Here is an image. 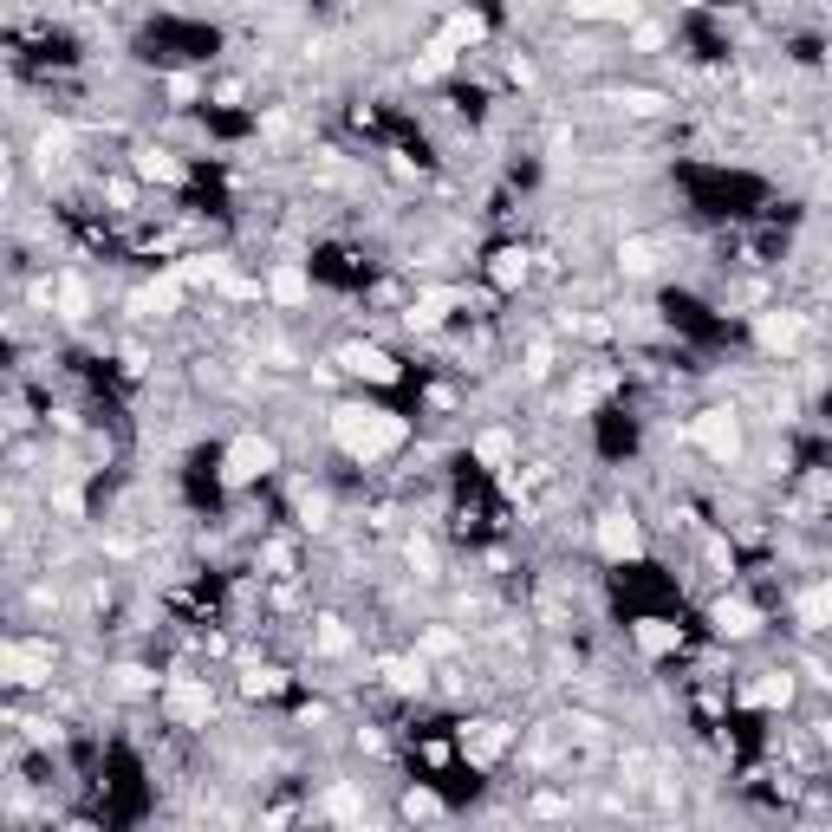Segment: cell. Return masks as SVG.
Wrapping results in <instances>:
<instances>
[{
	"instance_id": "obj_1",
	"label": "cell",
	"mask_w": 832,
	"mask_h": 832,
	"mask_svg": "<svg viewBox=\"0 0 832 832\" xmlns=\"http://www.w3.org/2000/svg\"><path fill=\"white\" fill-rule=\"evenodd\" d=\"M332 436H338V449H351V455H384V449L404 443V416L345 404V410H332Z\"/></svg>"
},
{
	"instance_id": "obj_7",
	"label": "cell",
	"mask_w": 832,
	"mask_h": 832,
	"mask_svg": "<svg viewBox=\"0 0 832 832\" xmlns=\"http://www.w3.org/2000/svg\"><path fill=\"white\" fill-rule=\"evenodd\" d=\"M170 716L176 722H202L209 716V690L202 683H170Z\"/></svg>"
},
{
	"instance_id": "obj_9",
	"label": "cell",
	"mask_w": 832,
	"mask_h": 832,
	"mask_svg": "<svg viewBox=\"0 0 832 832\" xmlns=\"http://www.w3.org/2000/svg\"><path fill=\"white\" fill-rule=\"evenodd\" d=\"M716 631H722V638H748V631H755V605L722 599V605H716Z\"/></svg>"
},
{
	"instance_id": "obj_15",
	"label": "cell",
	"mask_w": 832,
	"mask_h": 832,
	"mask_svg": "<svg viewBox=\"0 0 832 832\" xmlns=\"http://www.w3.org/2000/svg\"><path fill=\"white\" fill-rule=\"evenodd\" d=\"M787 696H794V683H787V677H761L755 690H748V702H761V709H774V702H787Z\"/></svg>"
},
{
	"instance_id": "obj_18",
	"label": "cell",
	"mask_w": 832,
	"mask_h": 832,
	"mask_svg": "<svg viewBox=\"0 0 832 832\" xmlns=\"http://www.w3.org/2000/svg\"><path fill=\"white\" fill-rule=\"evenodd\" d=\"M137 170H143V176H156V182H170V176H176V163H170V156H156V150H150V156H137Z\"/></svg>"
},
{
	"instance_id": "obj_21",
	"label": "cell",
	"mask_w": 832,
	"mask_h": 832,
	"mask_svg": "<svg viewBox=\"0 0 832 832\" xmlns=\"http://www.w3.org/2000/svg\"><path fill=\"white\" fill-rule=\"evenodd\" d=\"M579 14H631V0H573Z\"/></svg>"
},
{
	"instance_id": "obj_24",
	"label": "cell",
	"mask_w": 832,
	"mask_h": 832,
	"mask_svg": "<svg viewBox=\"0 0 832 832\" xmlns=\"http://www.w3.org/2000/svg\"><path fill=\"white\" fill-rule=\"evenodd\" d=\"M326 807H332V813H338V819H351V813H358V800H351V794H345V787H338V794H332V800H326Z\"/></svg>"
},
{
	"instance_id": "obj_14",
	"label": "cell",
	"mask_w": 832,
	"mask_h": 832,
	"mask_svg": "<svg viewBox=\"0 0 832 832\" xmlns=\"http://www.w3.org/2000/svg\"><path fill=\"white\" fill-rule=\"evenodd\" d=\"M638 644H644L651 657H663V651H677V631H670V624H657V618H651V624H638Z\"/></svg>"
},
{
	"instance_id": "obj_3",
	"label": "cell",
	"mask_w": 832,
	"mask_h": 832,
	"mask_svg": "<svg viewBox=\"0 0 832 832\" xmlns=\"http://www.w3.org/2000/svg\"><path fill=\"white\" fill-rule=\"evenodd\" d=\"M696 443L716 455V462H735L741 455V429H735V416L729 410H709L702 423H696Z\"/></svg>"
},
{
	"instance_id": "obj_16",
	"label": "cell",
	"mask_w": 832,
	"mask_h": 832,
	"mask_svg": "<svg viewBox=\"0 0 832 832\" xmlns=\"http://www.w3.org/2000/svg\"><path fill=\"white\" fill-rule=\"evenodd\" d=\"M475 455H482L488 468H501V462L514 455V443H507V436H501V429H488V436H482V443H475Z\"/></svg>"
},
{
	"instance_id": "obj_19",
	"label": "cell",
	"mask_w": 832,
	"mask_h": 832,
	"mask_svg": "<svg viewBox=\"0 0 832 832\" xmlns=\"http://www.w3.org/2000/svg\"><path fill=\"white\" fill-rule=\"evenodd\" d=\"M59 299H65V319H85V287H78V280H65Z\"/></svg>"
},
{
	"instance_id": "obj_17",
	"label": "cell",
	"mask_w": 832,
	"mask_h": 832,
	"mask_svg": "<svg viewBox=\"0 0 832 832\" xmlns=\"http://www.w3.org/2000/svg\"><path fill=\"white\" fill-rule=\"evenodd\" d=\"M384 677H390V683H397V690H423V663H390V670H384Z\"/></svg>"
},
{
	"instance_id": "obj_10",
	"label": "cell",
	"mask_w": 832,
	"mask_h": 832,
	"mask_svg": "<svg viewBox=\"0 0 832 832\" xmlns=\"http://www.w3.org/2000/svg\"><path fill=\"white\" fill-rule=\"evenodd\" d=\"M462 748H468V755H475V761H494V755H501V748H507V729H501V722H482V729H475V735H462Z\"/></svg>"
},
{
	"instance_id": "obj_4",
	"label": "cell",
	"mask_w": 832,
	"mask_h": 832,
	"mask_svg": "<svg viewBox=\"0 0 832 832\" xmlns=\"http://www.w3.org/2000/svg\"><path fill=\"white\" fill-rule=\"evenodd\" d=\"M599 546L612 553V560H638V553H644V533H638L631 514H605V521H599Z\"/></svg>"
},
{
	"instance_id": "obj_8",
	"label": "cell",
	"mask_w": 832,
	"mask_h": 832,
	"mask_svg": "<svg viewBox=\"0 0 832 832\" xmlns=\"http://www.w3.org/2000/svg\"><path fill=\"white\" fill-rule=\"evenodd\" d=\"M755 332H761V345H768V351H787V345H800V319H794V312H768V319H761Z\"/></svg>"
},
{
	"instance_id": "obj_11",
	"label": "cell",
	"mask_w": 832,
	"mask_h": 832,
	"mask_svg": "<svg viewBox=\"0 0 832 832\" xmlns=\"http://www.w3.org/2000/svg\"><path fill=\"white\" fill-rule=\"evenodd\" d=\"M800 624H813V631L832 624V585H813L807 599H800Z\"/></svg>"
},
{
	"instance_id": "obj_5",
	"label": "cell",
	"mask_w": 832,
	"mask_h": 832,
	"mask_svg": "<svg viewBox=\"0 0 832 832\" xmlns=\"http://www.w3.org/2000/svg\"><path fill=\"white\" fill-rule=\"evenodd\" d=\"M267 468H273V443H260V436H241V443L228 449V482H254Z\"/></svg>"
},
{
	"instance_id": "obj_22",
	"label": "cell",
	"mask_w": 832,
	"mask_h": 832,
	"mask_svg": "<svg viewBox=\"0 0 832 832\" xmlns=\"http://www.w3.org/2000/svg\"><path fill=\"white\" fill-rule=\"evenodd\" d=\"M624 267H631V273H644V267H651V248H644V241H631V248H624Z\"/></svg>"
},
{
	"instance_id": "obj_6",
	"label": "cell",
	"mask_w": 832,
	"mask_h": 832,
	"mask_svg": "<svg viewBox=\"0 0 832 832\" xmlns=\"http://www.w3.org/2000/svg\"><path fill=\"white\" fill-rule=\"evenodd\" d=\"M338 365H345V371H358V377H371V384H390V377H397V365H390L377 345H345V351H338Z\"/></svg>"
},
{
	"instance_id": "obj_20",
	"label": "cell",
	"mask_w": 832,
	"mask_h": 832,
	"mask_svg": "<svg viewBox=\"0 0 832 832\" xmlns=\"http://www.w3.org/2000/svg\"><path fill=\"white\" fill-rule=\"evenodd\" d=\"M521 273H527V260H521V254H501V267H494V280H501V287H514Z\"/></svg>"
},
{
	"instance_id": "obj_23",
	"label": "cell",
	"mask_w": 832,
	"mask_h": 832,
	"mask_svg": "<svg viewBox=\"0 0 832 832\" xmlns=\"http://www.w3.org/2000/svg\"><path fill=\"white\" fill-rule=\"evenodd\" d=\"M273 683H280V677H267V670H248V696H267Z\"/></svg>"
},
{
	"instance_id": "obj_13",
	"label": "cell",
	"mask_w": 832,
	"mask_h": 832,
	"mask_svg": "<svg viewBox=\"0 0 832 832\" xmlns=\"http://www.w3.org/2000/svg\"><path fill=\"white\" fill-rule=\"evenodd\" d=\"M273 299H280V306H299V299H306V273H299V267H280V273H273Z\"/></svg>"
},
{
	"instance_id": "obj_12",
	"label": "cell",
	"mask_w": 832,
	"mask_h": 832,
	"mask_svg": "<svg viewBox=\"0 0 832 832\" xmlns=\"http://www.w3.org/2000/svg\"><path fill=\"white\" fill-rule=\"evenodd\" d=\"M176 299H182V280H176V273H170V280H156V287H150V293L137 299V312H170Z\"/></svg>"
},
{
	"instance_id": "obj_2",
	"label": "cell",
	"mask_w": 832,
	"mask_h": 832,
	"mask_svg": "<svg viewBox=\"0 0 832 832\" xmlns=\"http://www.w3.org/2000/svg\"><path fill=\"white\" fill-rule=\"evenodd\" d=\"M0 670H7L14 683H46L53 677V651L46 644H7L0 651Z\"/></svg>"
}]
</instances>
